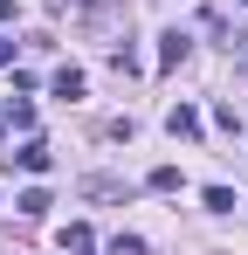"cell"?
<instances>
[{
  "label": "cell",
  "instance_id": "obj_1",
  "mask_svg": "<svg viewBox=\"0 0 248 255\" xmlns=\"http://www.w3.org/2000/svg\"><path fill=\"white\" fill-rule=\"evenodd\" d=\"M7 159H14L21 172H48V166H55V152H48L41 138H28V145H21V152H7Z\"/></svg>",
  "mask_w": 248,
  "mask_h": 255
},
{
  "label": "cell",
  "instance_id": "obj_2",
  "mask_svg": "<svg viewBox=\"0 0 248 255\" xmlns=\"http://www.w3.org/2000/svg\"><path fill=\"white\" fill-rule=\"evenodd\" d=\"M165 131H172V138H200V111H193V104H172V111H165Z\"/></svg>",
  "mask_w": 248,
  "mask_h": 255
},
{
  "label": "cell",
  "instance_id": "obj_3",
  "mask_svg": "<svg viewBox=\"0 0 248 255\" xmlns=\"http://www.w3.org/2000/svg\"><path fill=\"white\" fill-rule=\"evenodd\" d=\"M186 48H193V35H179V28L159 35V69H179V62H186Z\"/></svg>",
  "mask_w": 248,
  "mask_h": 255
},
{
  "label": "cell",
  "instance_id": "obj_4",
  "mask_svg": "<svg viewBox=\"0 0 248 255\" xmlns=\"http://www.w3.org/2000/svg\"><path fill=\"white\" fill-rule=\"evenodd\" d=\"M62 255H97V235H90L83 221H69V228H62Z\"/></svg>",
  "mask_w": 248,
  "mask_h": 255
},
{
  "label": "cell",
  "instance_id": "obj_5",
  "mask_svg": "<svg viewBox=\"0 0 248 255\" xmlns=\"http://www.w3.org/2000/svg\"><path fill=\"white\" fill-rule=\"evenodd\" d=\"M48 90H55V97H69V104H76V97H83V69H55V83H48Z\"/></svg>",
  "mask_w": 248,
  "mask_h": 255
},
{
  "label": "cell",
  "instance_id": "obj_6",
  "mask_svg": "<svg viewBox=\"0 0 248 255\" xmlns=\"http://www.w3.org/2000/svg\"><path fill=\"white\" fill-rule=\"evenodd\" d=\"M14 207H21V214H28V221H41V214H48V207H55V200H48V193H41V186H28V193H21V200H14Z\"/></svg>",
  "mask_w": 248,
  "mask_h": 255
},
{
  "label": "cell",
  "instance_id": "obj_7",
  "mask_svg": "<svg viewBox=\"0 0 248 255\" xmlns=\"http://www.w3.org/2000/svg\"><path fill=\"white\" fill-rule=\"evenodd\" d=\"M145 186H152V193H179V166H152Z\"/></svg>",
  "mask_w": 248,
  "mask_h": 255
},
{
  "label": "cell",
  "instance_id": "obj_8",
  "mask_svg": "<svg viewBox=\"0 0 248 255\" xmlns=\"http://www.w3.org/2000/svg\"><path fill=\"white\" fill-rule=\"evenodd\" d=\"M200 200H207V214H235V193H228V186H207Z\"/></svg>",
  "mask_w": 248,
  "mask_h": 255
},
{
  "label": "cell",
  "instance_id": "obj_9",
  "mask_svg": "<svg viewBox=\"0 0 248 255\" xmlns=\"http://www.w3.org/2000/svg\"><path fill=\"white\" fill-rule=\"evenodd\" d=\"M104 255H145V242H138V235H118V242H111Z\"/></svg>",
  "mask_w": 248,
  "mask_h": 255
},
{
  "label": "cell",
  "instance_id": "obj_10",
  "mask_svg": "<svg viewBox=\"0 0 248 255\" xmlns=\"http://www.w3.org/2000/svg\"><path fill=\"white\" fill-rule=\"evenodd\" d=\"M0 69H14V42L7 35H0Z\"/></svg>",
  "mask_w": 248,
  "mask_h": 255
},
{
  "label": "cell",
  "instance_id": "obj_11",
  "mask_svg": "<svg viewBox=\"0 0 248 255\" xmlns=\"http://www.w3.org/2000/svg\"><path fill=\"white\" fill-rule=\"evenodd\" d=\"M7 14H14V7H7V0H0V21H7Z\"/></svg>",
  "mask_w": 248,
  "mask_h": 255
}]
</instances>
